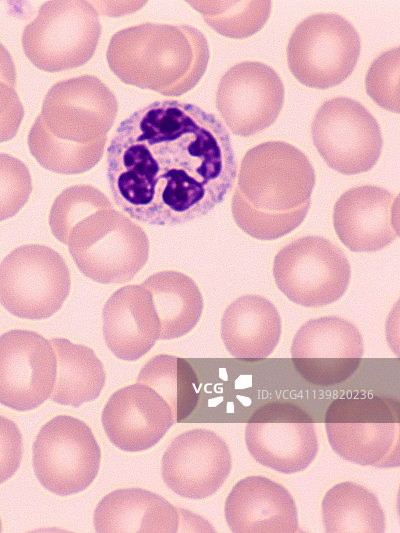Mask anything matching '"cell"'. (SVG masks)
Listing matches in <instances>:
<instances>
[{
  "instance_id": "1",
  "label": "cell",
  "mask_w": 400,
  "mask_h": 533,
  "mask_svg": "<svg viewBox=\"0 0 400 533\" xmlns=\"http://www.w3.org/2000/svg\"><path fill=\"white\" fill-rule=\"evenodd\" d=\"M236 175L224 123L191 103L163 100L139 108L121 121L107 148L114 202L149 225L206 215L224 200Z\"/></svg>"
},
{
  "instance_id": "2",
  "label": "cell",
  "mask_w": 400,
  "mask_h": 533,
  "mask_svg": "<svg viewBox=\"0 0 400 533\" xmlns=\"http://www.w3.org/2000/svg\"><path fill=\"white\" fill-rule=\"evenodd\" d=\"M118 101L99 78L62 80L47 91L28 134L32 156L45 169L65 175L92 169L102 158Z\"/></svg>"
},
{
  "instance_id": "3",
  "label": "cell",
  "mask_w": 400,
  "mask_h": 533,
  "mask_svg": "<svg viewBox=\"0 0 400 533\" xmlns=\"http://www.w3.org/2000/svg\"><path fill=\"white\" fill-rule=\"evenodd\" d=\"M314 185V168L302 151L284 141L261 143L241 161L233 218L253 238L282 237L305 219Z\"/></svg>"
},
{
  "instance_id": "4",
  "label": "cell",
  "mask_w": 400,
  "mask_h": 533,
  "mask_svg": "<svg viewBox=\"0 0 400 533\" xmlns=\"http://www.w3.org/2000/svg\"><path fill=\"white\" fill-rule=\"evenodd\" d=\"M209 56L197 28L149 22L116 32L106 51L110 70L123 83L173 97L197 85Z\"/></svg>"
},
{
  "instance_id": "5",
  "label": "cell",
  "mask_w": 400,
  "mask_h": 533,
  "mask_svg": "<svg viewBox=\"0 0 400 533\" xmlns=\"http://www.w3.org/2000/svg\"><path fill=\"white\" fill-rule=\"evenodd\" d=\"M67 245L78 269L103 284L130 281L146 264L149 239L145 231L109 199L71 228Z\"/></svg>"
},
{
  "instance_id": "6",
  "label": "cell",
  "mask_w": 400,
  "mask_h": 533,
  "mask_svg": "<svg viewBox=\"0 0 400 533\" xmlns=\"http://www.w3.org/2000/svg\"><path fill=\"white\" fill-rule=\"evenodd\" d=\"M399 405L391 398L353 394L334 400L325 414L327 437L343 459L359 465L388 466L398 452Z\"/></svg>"
},
{
  "instance_id": "7",
  "label": "cell",
  "mask_w": 400,
  "mask_h": 533,
  "mask_svg": "<svg viewBox=\"0 0 400 533\" xmlns=\"http://www.w3.org/2000/svg\"><path fill=\"white\" fill-rule=\"evenodd\" d=\"M101 35L98 12L88 1H48L24 28L22 47L40 70L60 72L87 63Z\"/></svg>"
},
{
  "instance_id": "8",
  "label": "cell",
  "mask_w": 400,
  "mask_h": 533,
  "mask_svg": "<svg viewBox=\"0 0 400 533\" xmlns=\"http://www.w3.org/2000/svg\"><path fill=\"white\" fill-rule=\"evenodd\" d=\"M361 51L354 26L335 13H317L302 20L287 44V63L303 85L327 89L353 72Z\"/></svg>"
},
{
  "instance_id": "9",
  "label": "cell",
  "mask_w": 400,
  "mask_h": 533,
  "mask_svg": "<svg viewBox=\"0 0 400 533\" xmlns=\"http://www.w3.org/2000/svg\"><path fill=\"white\" fill-rule=\"evenodd\" d=\"M71 277L63 257L39 244L22 245L0 263V303L24 319H45L69 295Z\"/></svg>"
},
{
  "instance_id": "10",
  "label": "cell",
  "mask_w": 400,
  "mask_h": 533,
  "mask_svg": "<svg viewBox=\"0 0 400 533\" xmlns=\"http://www.w3.org/2000/svg\"><path fill=\"white\" fill-rule=\"evenodd\" d=\"M273 275L289 300L304 307H320L343 296L351 268L338 246L309 235L293 240L276 254Z\"/></svg>"
},
{
  "instance_id": "11",
  "label": "cell",
  "mask_w": 400,
  "mask_h": 533,
  "mask_svg": "<svg viewBox=\"0 0 400 533\" xmlns=\"http://www.w3.org/2000/svg\"><path fill=\"white\" fill-rule=\"evenodd\" d=\"M32 450L37 479L57 495L83 491L99 470L101 451L93 432L72 416H57L43 425Z\"/></svg>"
},
{
  "instance_id": "12",
  "label": "cell",
  "mask_w": 400,
  "mask_h": 533,
  "mask_svg": "<svg viewBox=\"0 0 400 533\" xmlns=\"http://www.w3.org/2000/svg\"><path fill=\"white\" fill-rule=\"evenodd\" d=\"M311 135L327 165L345 175L369 171L383 146L376 119L361 103L347 97L329 99L318 108Z\"/></svg>"
},
{
  "instance_id": "13",
  "label": "cell",
  "mask_w": 400,
  "mask_h": 533,
  "mask_svg": "<svg viewBox=\"0 0 400 533\" xmlns=\"http://www.w3.org/2000/svg\"><path fill=\"white\" fill-rule=\"evenodd\" d=\"M245 442L258 463L286 474L306 469L318 451L312 417L287 402L255 410L246 424Z\"/></svg>"
},
{
  "instance_id": "14",
  "label": "cell",
  "mask_w": 400,
  "mask_h": 533,
  "mask_svg": "<svg viewBox=\"0 0 400 533\" xmlns=\"http://www.w3.org/2000/svg\"><path fill=\"white\" fill-rule=\"evenodd\" d=\"M284 103V86L272 67L245 61L230 67L221 77L216 106L235 135L248 137L271 126Z\"/></svg>"
},
{
  "instance_id": "15",
  "label": "cell",
  "mask_w": 400,
  "mask_h": 533,
  "mask_svg": "<svg viewBox=\"0 0 400 533\" xmlns=\"http://www.w3.org/2000/svg\"><path fill=\"white\" fill-rule=\"evenodd\" d=\"M364 352L358 329L347 320L325 316L304 323L294 336L291 360L309 383L328 386L348 379Z\"/></svg>"
},
{
  "instance_id": "16",
  "label": "cell",
  "mask_w": 400,
  "mask_h": 533,
  "mask_svg": "<svg viewBox=\"0 0 400 533\" xmlns=\"http://www.w3.org/2000/svg\"><path fill=\"white\" fill-rule=\"evenodd\" d=\"M57 359L50 340L28 330L0 336V403L28 411L41 405L53 391Z\"/></svg>"
},
{
  "instance_id": "17",
  "label": "cell",
  "mask_w": 400,
  "mask_h": 533,
  "mask_svg": "<svg viewBox=\"0 0 400 533\" xmlns=\"http://www.w3.org/2000/svg\"><path fill=\"white\" fill-rule=\"evenodd\" d=\"M232 467L225 441L213 431L193 429L177 436L165 451L161 473L165 484L189 499H204L225 482Z\"/></svg>"
},
{
  "instance_id": "18",
  "label": "cell",
  "mask_w": 400,
  "mask_h": 533,
  "mask_svg": "<svg viewBox=\"0 0 400 533\" xmlns=\"http://www.w3.org/2000/svg\"><path fill=\"white\" fill-rule=\"evenodd\" d=\"M398 210V196L388 190L374 185L353 187L334 204V229L351 251H379L398 237Z\"/></svg>"
},
{
  "instance_id": "19",
  "label": "cell",
  "mask_w": 400,
  "mask_h": 533,
  "mask_svg": "<svg viewBox=\"0 0 400 533\" xmlns=\"http://www.w3.org/2000/svg\"><path fill=\"white\" fill-rule=\"evenodd\" d=\"M101 419L111 443L129 452L154 446L175 422L163 397L140 382L116 391L107 401Z\"/></svg>"
},
{
  "instance_id": "20",
  "label": "cell",
  "mask_w": 400,
  "mask_h": 533,
  "mask_svg": "<svg viewBox=\"0 0 400 533\" xmlns=\"http://www.w3.org/2000/svg\"><path fill=\"white\" fill-rule=\"evenodd\" d=\"M225 518L232 532H297L298 517L291 494L263 476H249L232 488L225 501Z\"/></svg>"
},
{
  "instance_id": "21",
  "label": "cell",
  "mask_w": 400,
  "mask_h": 533,
  "mask_svg": "<svg viewBox=\"0 0 400 533\" xmlns=\"http://www.w3.org/2000/svg\"><path fill=\"white\" fill-rule=\"evenodd\" d=\"M102 318L105 342L119 359H139L160 338L159 318L143 284L116 290L106 301Z\"/></svg>"
},
{
  "instance_id": "22",
  "label": "cell",
  "mask_w": 400,
  "mask_h": 533,
  "mask_svg": "<svg viewBox=\"0 0 400 533\" xmlns=\"http://www.w3.org/2000/svg\"><path fill=\"white\" fill-rule=\"evenodd\" d=\"M281 336V318L276 307L259 295H244L233 301L221 320V338L234 357L249 361L268 357Z\"/></svg>"
},
{
  "instance_id": "23",
  "label": "cell",
  "mask_w": 400,
  "mask_h": 533,
  "mask_svg": "<svg viewBox=\"0 0 400 533\" xmlns=\"http://www.w3.org/2000/svg\"><path fill=\"white\" fill-rule=\"evenodd\" d=\"M179 524V512L172 504L140 488L112 491L94 511V527L100 533L177 532Z\"/></svg>"
},
{
  "instance_id": "24",
  "label": "cell",
  "mask_w": 400,
  "mask_h": 533,
  "mask_svg": "<svg viewBox=\"0 0 400 533\" xmlns=\"http://www.w3.org/2000/svg\"><path fill=\"white\" fill-rule=\"evenodd\" d=\"M143 285L152 296L160 322V338L175 339L190 332L200 320L203 299L196 283L173 270L149 276Z\"/></svg>"
},
{
  "instance_id": "25",
  "label": "cell",
  "mask_w": 400,
  "mask_h": 533,
  "mask_svg": "<svg viewBox=\"0 0 400 533\" xmlns=\"http://www.w3.org/2000/svg\"><path fill=\"white\" fill-rule=\"evenodd\" d=\"M57 359V372L50 399L78 407L96 399L105 384V371L95 352L65 338L50 340Z\"/></svg>"
},
{
  "instance_id": "26",
  "label": "cell",
  "mask_w": 400,
  "mask_h": 533,
  "mask_svg": "<svg viewBox=\"0 0 400 533\" xmlns=\"http://www.w3.org/2000/svg\"><path fill=\"white\" fill-rule=\"evenodd\" d=\"M322 516L329 533L385 531V516L378 499L354 482L338 483L326 492Z\"/></svg>"
},
{
  "instance_id": "27",
  "label": "cell",
  "mask_w": 400,
  "mask_h": 533,
  "mask_svg": "<svg viewBox=\"0 0 400 533\" xmlns=\"http://www.w3.org/2000/svg\"><path fill=\"white\" fill-rule=\"evenodd\" d=\"M137 382L153 388L170 406L175 421L181 422L196 408L200 383L191 365L183 358L157 355L140 370Z\"/></svg>"
},
{
  "instance_id": "28",
  "label": "cell",
  "mask_w": 400,
  "mask_h": 533,
  "mask_svg": "<svg viewBox=\"0 0 400 533\" xmlns=\"http://www.w3.org/2000/svg\"><path fill=\"white\" fill-rule=\"evenodd\" d=\"M219 34L235 39L257 33L270 15L271 1H188Z\"/></svg>"
},
{
  "instance_id": "29",
  "label": "cell",
  "mask_w": 400,
  "mask_h": 533,
  "mask_svg": "<svg viewBox=\"0 0 400 533\" xmlns=\"http://www.w3.org/2000/svg\"><path fill=\"white\" fill-rule=\"evenodd\" d=\"M106 199L103 192L89 184L65 188L54 200L49 213V226L55 238L67 245L73 225Z\"/></svg>"
},
{
  "instance_id": "30",
  "label": "cell",
  "mask_w": 400,
  "mask_h": 533,
  "mask_svg": "<svg viewBox=\"0 0 400 533\" xmlns=\"http://www.w3.org/2000/svg\"><path fill=\"white\" fill-rule=\"evenodd\" d=\"M400 51L394 47L381 53L365 77L367 94L380 107L399 113Z\"/></svg>"
},
{
  "instance_id": "31",
  "label": "cell",
  "mask_w": 400,
  "mask_h": 533,
  "mask_svg": "<svg viewBox=\"0 0 400 533\" xmlns=\"http://www.w3.org/2000/svg\"><path fill=\"white\" fill-rule=\"evenodd\" d=\"M32 192L29 169L18 158L0 153V222L17 214Z\"/></svg>"
},
{
  "instance_id": "32",
  "label": "cell",
  "mask_w": 400,
  "mask_h": 533,
  "mask_svg": "<svg viewBox=\"0 0 400 533\" xmlns=\"http://www.w3.org/2000/svg\"><path fill=\"white\" fill-rule=\"evenodd\" d=\"M23 454V439L17 425L0 415V484L18 470Z\"/></svg>"
},
{
  "instance_id": "33",
  "label": "cell",
  "mask_w": 400,
  "mask_h": 533,
  "mask_svg": "<svg viewBox=\"0 0 400 533\" xmlns=\"http://www.w3.org/2000/svg\"><path fill=\"white\" fill-rule=\"evenodd\" d=\"M15 85L16 83L0 79V143L17 134L24 117V108Z\"/></svg>"
},
{
  "instance_id": "34",
  "label": "cell",
  "mask_w": 400,
  "mask_h": 533,
  "mask_svg": "<svg viewBox=\"0 0 400 533\" xmlns=\"http://www.w3.org/2000/svg\"><path fill=\"white\" fill-rule=\"evenodd\" d=\"M0 79L16 83V69L8 50L0 43Z\"/></svg>"
},
{
  "instance_id": "35",
  "label": "cell",
  "mask_w": 400,
  "mask_h": 533,
  "mask_svg": "<svg viewBox=\"0 0 400 533\" xmlns=\"http://www.w3.org/2000/svg\"><path fill=\"white\" fill-rule=\"evenodd\" d=\"M0 532H1V520H0Z\"/></svg>"
}]
</instances>
